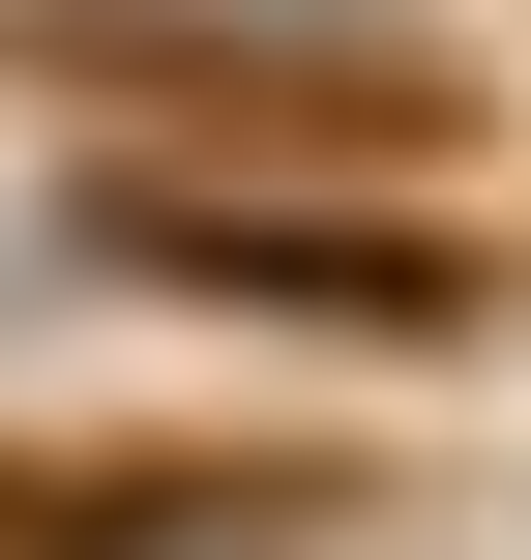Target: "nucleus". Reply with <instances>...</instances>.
<instances>
[{"mask_svg":"<svg viewBox=\"0 0 531 560\" xmlns=\"http://www.w3.org/2000/svg\"><path fill=\"white\" fill-rule=\"evenodd\" d=\"M0 89L118 118V177L236 148V177H325V207H414L443 148H503L473 59L384 30V0H0Z\"/></svg>","mask_w":531,"mask_h":560,"instance_id":"f257e3e1","label":"nucleus"},{"mask_svg":"<svg viewBox=\"0 0 531 560\" xmlns=\"http://www.w3.org/2000/svg\"><path fill=\"white\" fill-rule=\"evenodd\" d=\"M59 236L177 325H266V354H503V295H531L473 207H325V177H89Z\"/></svg>","mask_w":531,"mask_h":560,"instance_id":"f03ea898","label":"nucleus"},{"mask_svg":"<svg viewBox=\"0 0 531 560\" xmlns=\"http://www.w3.org/2000/svg\"><path fill=\"white\" fill-rule=\"evenodd\" d=\"M384 443H266V413H59L0 443V560H355Z\"/></svg>","mask_w":531,"mask_h":560,"instance_id":"7ed1b4c3","label":"nucleus"}]
</instances>
